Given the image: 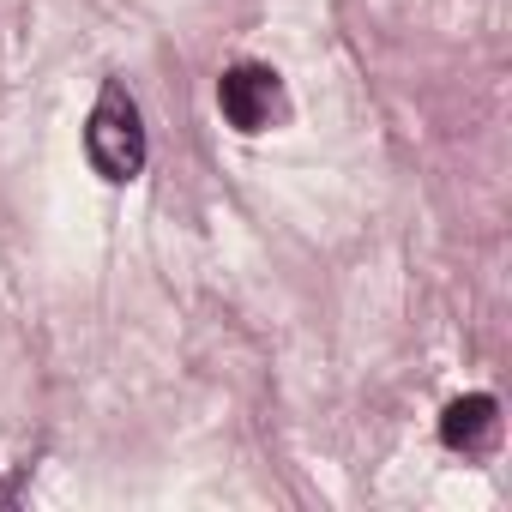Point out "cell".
Listing matches in <instances>:
<instances>
[{
  "instance_id": "cell-3",
  "label": "cell",
  "mask_w": 512,
  "mask_h": 512,
  "mask_svg": "<svg viewBox=\"0 0 512 512\" xmlns=\"http://www.w3.org/2000/svg\"><path fill=\"white\" fill-rule=\"evenodd\" d=\"M494 398L488 392H470V398H452L446 404V416H440V440L452 446V452H482L488 440H494Z\"/></svg>"
},
{
  "instance_id": "cell-1",
  "label": "cell",
  "mask_w": 512,
  "mask_h": 512,
  "mask_svg": "<svg viewBox=\"0 0 512 512\" xmlns=\"http://www.w3.org/2000/svg\"><path fill=\"white\" fill-rule=\"evenodd\" d=\"M85 157H91V169H97L103 181H115V187H127V181L145 169V157H151L139 103H133V91L115 85V79L103 85V97H97V109H91V121H85Z\"/></svg>"
},
{
  "instance_id": "cell-2",
  "label": "cell",
  "mask_w": 512,
  "mask_h": 512,
  "mask_svg": "<svg viewBox=\"0 0 512 512\" xmlns=\"http://www.w3.org/2000/svg\"><path fill=\"white\" fill-rule=\"evenodd\" d=\"M217 109L235 133H266L272 121H284V85H278L272 67L241 61L217 79Z\"/></svg>"
}]
</instances>
